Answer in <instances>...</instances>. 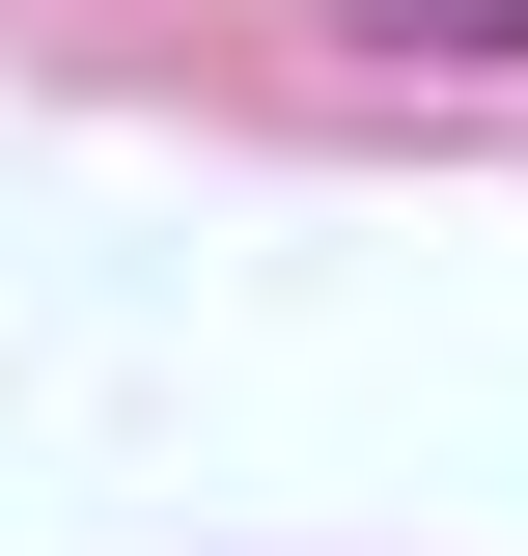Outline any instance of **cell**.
Returning <instances> with one entry per match:
<instances>
[{
  "label": "cell",
  "mask_w": 528,
  "mask_h": 556,
  "mask_svg": "<svg viewBox=\"0 0 528 556\" xmlns=\"http://www.w3.org/2000/svg\"><path fill=\"white\" fill-rule=\"evenodd\" d=\"M362 84H528V0H334Z\"/></svg>",
  "instance_id": "1"
}]
</instances>
